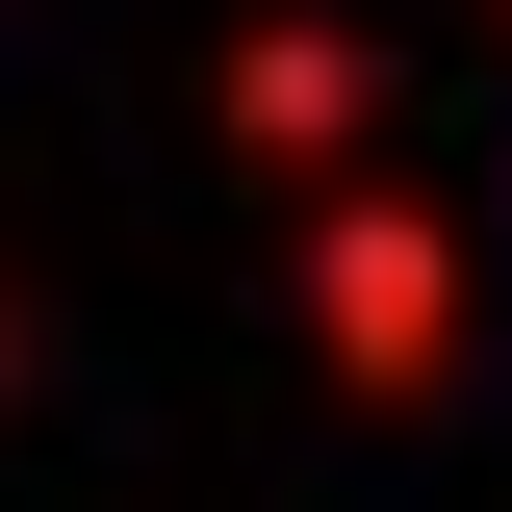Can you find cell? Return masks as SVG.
I'll return each instance as SVG.
<instances>
[{"label":"cell","instance_id":"6da1fadb","mask_svg":"<svg viewBox=\"0 0 512 512\" xmlns=\"http://www.w3.org/2000/svg\"><path fill=\"white\" fill-rule=\"evenodd\" d=\"M308 359H333V410H436L461 384V231H436V180H308Z\"/></svg>","mask_w":512,"mask_h":512},{"label":"cell","instance_id":"7a4b0ae2","mask_svg":"<svg viewBox=\"0 0 512 512\" xmlns=\"http://www.w3.org/2000/svg\"><path fill=\"white\" fill-rule=\"evenodd\" d=\"M205 128H231L256 180H359L384 154V52L333 0H256V26H205Z\"/></svg>","mask_w":512,"mask_h":512}]
</instances>
